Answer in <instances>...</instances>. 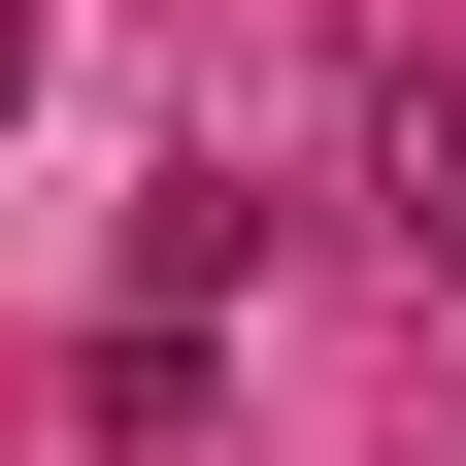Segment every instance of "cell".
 I'll use <instances>...</instances> for the list:
<instances>
[{"instance_id":"cell-2","label":"cell","mask_w":466,"mask_h":466,"mask_svg":"<svg viewBox=\"0 0 466 466\" xmlns=\"http://www.w3.org/2000/svg\"><path fill=\"white\" fill-rule=\"evenodd\" d=\"M0 100H34V34H0Z\"/></svg>"},{"instance_id":"cell-1","label":"cell","mask_w":466,"mask_h":466,"mask_svg":"<svg viewBox=\"0 0 466 466\" xmlns=\"http://www.w3.org/2000/svg\"><path fill=\"white\" fill-rule=\"evenodd\" d=\"M367 233L466 267V67H367Z\"/></svg>"}]
</instances>
